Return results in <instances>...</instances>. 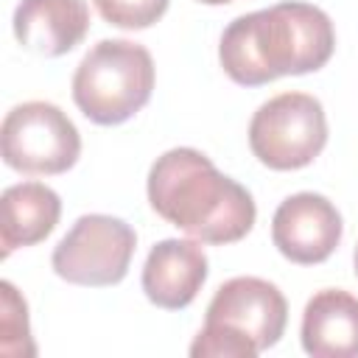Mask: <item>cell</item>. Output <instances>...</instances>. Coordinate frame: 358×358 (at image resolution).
I'll return each instance as SVG.
<instances>
[{
  "mask_svg": "<svg viewBox=\"0 0 358 358\" xmlns=\"http://www.w3.org/2000/svg\"><path fill=\"white\" fill-rule=\"evenodd\" d=\"M336 50L330 17L310 3L285 0L235 17L218 45L224 73L241 87H260L280 76L316 73Z\"/></svg>",
  "mask_w": 358,
  "mask_h": 358,
  "instance_id": "1",
  "label": "cell"
},
{
  "mask_svg": "<svg viewBox=\"0 0 358 358\" xmlns=\"http://www.w3.org/2000/svg\"><path fill=\"white\" fill-rule=\"evenodd\" d=\"M148 204L201 243H235L255 227L252 193L196 148H171L148 171Z\"/></svg>",
  "mask_w": 358,
  "mask_h": 358,
  "instance_id": "2",
  "label": "cell"
},
{
  "mask_svg": "<svg viewBox=\"0 0 358 358\" xmlns=\"http://www.w3.org/2000/svg\"><path fill=\"white\" fill-rule=\"evenodd\" d=\"M154 59L131 39H101L73 73V101L98 126H120L151 98Z\"/></svg>",
  "mask_w": 358,
  "mask_h": 358,
  "instance_id": "3",
  "label": "cell"
},
{
  "mask_svg": "<svg viewBox=\"0 0 358 358\" xmlns=\"http://www.w3.org/2000/svg\"><path fill=\"white\" fill-rule=\"evenodd\" d=\"M327 143V117L319 98L280 92L257 106L249 120V148L271 171L310 165Z\"/></svg>",
  "mask_w": 358,
  "mask_h": 358,
  "instance_id": "4",
  "label": "cell"
},
{
  "mask_svg": "<svg viewBox=\"0 0 358 358\" xmlns=\"http://www.w3.org/2000/svg\"><path fill=\"white\" fill-rule=\"evenodd\" d=\"M0 151L3 162L20 173L56 176L78 162L81 134L56 103L25 101L3 117Z\"/></svg>",
  "mask_w": 358,
  "mask_h": 358,
  "instance_id": "5",
  "label": "cell"
},
{
  "mask_svg": "<svg viewBox=\"0 0 358 358\" xmlns=\"http://www.w3.org/2000/svg\"><path fill=\"white\" fill-rule=\"evenodd\" d=\"M134 246L137 235L123 218L90 213L81 215L56 243L50 266L73 285L106 288L126 277Z\"/></svg>",
  "mask_w": 358,
  "mask_h": 358,
  "instance_id": "6",
  "label": "cell"
},
{
  "mask_svg": "<svg viewBox=\"0 0 358 358\" xmlns=\"http://www.w3.org/2000/svg\"><path fill=\"white\" fill-rule=\"evenodd\" d=\"M204 322L249 338L257 352H263L282 338L288 324V302L268 280L232 277L213 294Z\"/></svg>",
  "mask_w": 358,
  "mask_h": 358,
  "instance_id": "7",
  "label": "cell"
},
{
  "mask_svg": "<svg viewBox=\"0 0 358 358\" xmlns=\"http://www.w3.org/2000/svg\"><path fill=\"white\" fill-rule=\"evenodd\" d=\"M341 213L322 193H294L274 210L271 241L277 252L299 266L324 263L341 243Z\"/></svg>",
  "mask_w": 358,
  "mask_h": 358,
  "instance_id": "8",
  "label": "cell"
},
{
  "mask_svg": "<svg viewBox=\"0 0 358 358\" xmlns=\"http://www.w3.org/2000/svg\"><path fill=\"white\" fill-rule=\"evenodd\" d=\"M207 255L201 241L190 238H165L151 246L145 266H143V291L148 302L162 310H182L187 308L204 280H207Z\"/></svg>",
  "mask_w": 358,
  "mask_h": 358,
  "instance_id": "9",
  "label": "cell"
},
{
  "mask_svg": "<svg viewBox=\"0 0 358 358\" xmlns=\"http://www.w3.org/2000/svg\"><path fill=\"white\" fill-rule=\"evenodd\" d=\"M17 42L39 56H64L90 31L87 0H20L14 8Z\"/></svg>",
  "mask_w": 358,
  "mask_h": 358,
  "instance_id": "10",
  "label": "cell"
},
{
  "mask_svg": "<svg viewBox=\"0 0 358 358\" xmlns=\"http://www.w3.org/2000/svg\"><path fill=\"white\" fill-rule=\"evenodd\" d=\"M299 338L313 358H358V296L344 288L316 291L302 310Z\"/></svg>",
  "mask_w": 358,
  "mask_h": 358,
  "instance_id": "11",
  "label": "cell"
},
{
  "mask_svg": "<svg viewBox=\"0 0 358 358\" xmlns=\"http://www.w3.org/2000/svg\"><path fill=\"white\" fill-rule=\"evenodd\" d=\"M62 215V199L53 187L42 182H20L0 196V243L3 257L20 246H34L45 241Z\"/></svg>",
  "mask_w": 358,
  "mask_h": 358,
  "instance_id": "12",
  "label": "cell"
},
{
  "mask_svg": "<svg viewBox=\"0 0 358 358\" xmlns=\"http://www.w3.org/2000/svg\"><path fill=\"white\" fill-rule=\"evenodd\" d=\"M0 310H3L0 313V352L11 358L36 355V347L31 341L28 305L8 280L0 282Z\"/></svg>",
  "mask_w": 358,
  "mask_h": 358,
  "instance_id": "13",
  "label": "cell"
},
{
  "mask_svg": "<svg viewBox=\"0 0 358 358\" xmlns=\"http://www.w3.org/2000/svg\"><path fill=\"white\" fill-rule=\"evenodd\" d=\"M92 3L109 25L126 31H143L151 28L157 20H162L171 0H92Z\"/></svg>",
  "mask_w": 358,
  "mask_h": 358,
  "instance_id": "14",
  "label": "cell"
},
{
  "mask_svg": "<svg viewBox=\"0 0 358 358\" xmlns=\"http://www.w3.org/2000/svg\"><path fill=\"white\" fill-rule=\"evenodd\" d=\"M190 355L193 358H255L257 347L249 338H243L221 324L204 322V327L196 333V338L190 344Z\"/></svg>",
  "mask_w": 358,
  "mask_h": 358,
  "instance_id": "15",
  "label": "cell"
},
{
  "mask_svg": "<svg viewBox=\"0 0 358 358\" xmlns=\"http://www.w3.org/2000/svg\"><path fill=\"white\" fill-rule=\"evenodd\" d=\"M199 3H207V6H224V3H232V0H199Z\"/></svg>",
  "mask_w": 358,
  "mask_h": 358,
  "instance_id": "16",
  "label": "cell"
},
{
  "mask_svg": "<svg viewBox=\"0 0 358 358\" xmlns=\"http://www.w3.org/2000/svg\"><path fill=\"white\" fill-rule=\"evenodd\" d=\"M352 263H355V274H358V246H355V255H352Z\"/></svg>",
  "mask_w": 358,
  "mask_h": 358,
  "instance_id": "17",
  "label": "cell"
}]
</instances>
